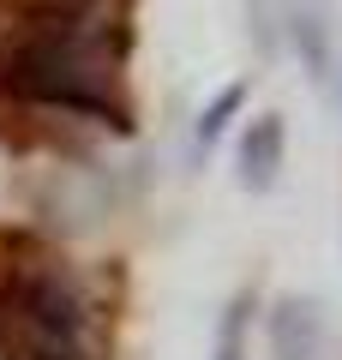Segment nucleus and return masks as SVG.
<instances>
[{"label":"nucleus","instance_id":"1","mask_svg":"<svg viewBox=\"0 0 342 360\" xmlns=\"http://www.w3.org/2000/svg\"><path fill=\"white\" fill-rule=\"evenodd\" d=\"M0 84H13L18 96H37V103H61V108H78V115L120 120L114 60L96 37V13L66 18V25L54 18L49 30L18 37L0 54Z\"/></svg>","mask_w":342,"mask_h":360},{"label":"nucleus","instance_id":"2","mask_svg":"<svg viewBox=\"0 0 342 360\" xmlns=\"http://www.w3.org/2000/svg\"><path fill=\"white\" fill-rule=\"evenodd\" d=\"M270 342H277V360H318V342H324L318 307L312 300H282L277 319H270Z\"/></svg>","mask_w":342,"mask_h":360},{"label":"nucleus","instance_id":"3","mask_svg":"<svg viewBox=\"0 0 342 360\" xmlns=\"http://www.w3.org/2000/svg\"><path fill=\"white\" fill-rule=\"evenodd\" d=\"M277 168H282V115H258L241 139V186L265 193V186H277Z\"/></svg>","mask_w":342,"mask_h":360},{"label":"nucleus","instance_id":"4","mask_svg":"<svg viewBox=\"0 0 342 360\" xmlns=\"http://www.w3.org/2000/svg\"><path fill=\"white\" fill-rule=\"evenodd\" d=\"M246 319H253V295H234V300H228V312H222V330H216V360H241Z\"/></svg>","mask_w":342,"mask_h":360},{"label":"nucleus","instance_id":"5","mask_svg":"<svg viewBox=\"0 0 342 360\" xmlns=\"http://www.w3.org/2000/svg\"><path fill=\"white\" fill-rule=\"evenodd\" d=\"M241 103H246V84H228L222 96L204 108V120H198V144H204V150H210V144L228 132V120H234V108H241Z\"/></svg>","mask_w":342,"mask_h":360},{"label":"nucleus","instance_id":"6","mask_svg":"<svg viewBox=\"0 0 342 360\" xmlns=\"http://www.w3.org/2000/svg\"><path fill=\"white\" fill-rule=\"evenodd\" d=\"M294 42L306 49V66H312V72H324V66H330V49H324V25H318V13H294Z\"/></svg>","mask_w":342,"mask_h":360}]
</instances>
